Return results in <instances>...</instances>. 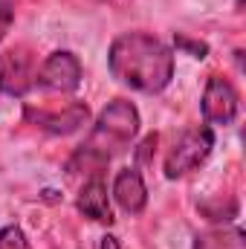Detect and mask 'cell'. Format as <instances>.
Segmentation results:
<instances>
[{
    "label": "cell",
    "mask_w": 246,
    "mask_h": 249,
    "mask_svg": "<svg viewBox=\"0 0 246 249\" xmlns=\"http://www.w3.org/2000/svg\"><path fill=\"white\" fill-rule=\"evenodd\" d=\"M107 67L116 81L139 93H159L174 78V53L148 32H122L113 38Z\"/></svg>",
    "instance_id": "cell-1"
},
{
    "label": "cell",
    "mask_w": 246,
    "mask_h": 249,
    "mask_svg": "<svg viewBox=\"0 0 246 249\" xmlns=\"http://www.w3.org/2000/svg\"><path fill=\"white\" fill-rule=\"evenodd\" d=\"M136 133H139V110L127 99H113L99 113L87 145L102 151L105 157H113L116 151H124L133 142Z\"/></svg>",
    "instance_id": "cell-2"
},
{
    "label": "cell",
    "mask_w": 246,
    "mask_h": 249,
    "mask_svg": "<svg viewBox=\"0 0 246 249\" xmlns=\"http://www.w3.org/2000/svg\"><path fill=\"white\" fill-rule=\"evenodd\" d=\"M211 148H214V130L209 124L188 127L183 136L171 145V151L165 157V177L168 180H180L185 174H191L194 168H200L209 160Z\"/></svg>",
    "instance_id": "cell-3"
},
{
    "label": "cell",
    "mask_w": 246,
    "mask_h": 249,
    "mask_svg": "<svg viewBox=\"0 0 246 249\" xmlns=\"http://www.w3.org/2000/svg\"><path fill=\"white\" fill-rule=\"evenodd\" d=\"M81 84V64L70 50H55L35 72V87L47 93H72Z\"/></svg>",
    "instance_id": "cell-4"
},
{
    "label": "cell",
    "mask_w": 246,
    "mask_h": 249,
    "mask_svg": "<svg viewBox=\"0 0 246 249\" xmlns=\"http://www.w3.org/2000/svg\"><path fill=\"white\" fill-rule=\"evenodd\" d=\"M23 119L53 136H67V133H75L81 124H87L90 119V107L84 102H70L61 110H47V107H32L26 105L23 107Z\"/></svg>",
    "instance_id": "cell-5"
},
{
    "label": "cell",
    "mask_w": 246,
    "mask_h": 249,
    "mask_svg": "<svg viewBox=\"0 0 246 249\" xmlns=\"http://www.w3.org/2000/svg\"><path fill=\"white\" fill-rule=\"evenodd\" d=\"M35 58L26 47H15L0 53V90L6 96H26L35 87Z\"/></svg>",
    "instance_id": "cell-6"
},
{
    "label": "cell",
    "mask_w": 246,
    "mask_h": 249,
    "mask_svg": "<svg viewBox=\"0 0 246 249\" xmlns=\"http://www.w3.org/2000/svg\"><path fill=\"white\" fill-rule=\"evenodd\" d=\"M241 110V96L223 75H209L203 90V119L209 124H232Z\"/></svg>",
    "instance_id": "cell-7"
},
{
    "label": "cell",
    "mask_w": 246,
    "mask_h": 249,
    "mask_svg": "<svg viewBox=\"0 0 246 249\" xmlns=\"http://www.w3.org/2000/svg\"><path fill=\"white\" fill-rule=\"evenodd\" d=\"M113 197L127 214H142L148 203V188L136 168H122L113 180Z\"/></svg>",
    "instance_id": "cell-8"
},
{
    "label": "cell",
    "mask_w": 246,
    "mask_h": 249,
    "mask_svg": "<svg viewBox=\"0 0 246 249\" xmlns=\"http://www.w3.org/2000/svg\"><path fill=\"white\" fill-rule=\"evenodd\" d=\"M78 212L96 223H113V212H110V200H107V186L102 177H87L84 188L78 191L75 200Z\"/></svg>",
    "instance_id": "cell-9"
},
{
    "label": "cell",
    "mask_w": 246,
    "mask_h": 249,
    "mask_svg": "<svg viewBox=\"0 0 246 249\" xmlns=\"http://www.w3.org/2000/svg\"><path fill=\"white\" fill-rule=\"evenodd\" d=\"M194 249H246V235L238 226L211 229L194 238Z\"/></svg>",
    "instance_id": "cell-10"
},
{
    "label": "cell",
    "mask_w": 246,
    "mask_h": 249,
    "mask_svg": "<svg viewBox=\"0 0 246 249\" xmlns=\"http://www.w3.org/2000/svg\"><path fill=\"white\" fill-rule=\"evenodd\" d=\"M110 157H105L102 151L84 145L81 151H75V157L67 162V171L70 174H87V177H102V171L107 168Z\"/></svg>",
    "instance_id": "cell-11"
},
{
    "label": "cell",
    "mask_w": 246,
    "mask_h": 249,
    "mask_svg": "<svg viewBox=\"0 0 246 249\" xmlns=\"http://www.w3.org/2000/svg\"><path fill=\"white\" fill-rule=\"evenodd\" d=\"M0 249H29L23 229L15 226V223H12V226H3V229H0Z\"/></svg>",
    "instance_id": "cell-12"
},
{
    "label": "cell",
    "mask_w": 246,
    "mask_h": 249,
    "mask_svg": "<svg viewBox=\"0 0 246 249\" xmlns=\"http://www.w3.org/2000/svg\"><path fill=\"white\" fill-rule=\"evenodd\" d=\"M177 47L185 50V53H191L194 58H206V55H209V47H206L203 41H191V38H185V35H177Z\"/></svg>",
    "instance_id": "cell-13"
},
{
    "label": "cell",
    "mask_w": 246,
    "mask_h": 249,
    "mask_svg": "<svg viewBox=\"0 0 246 249\" xmlns=\"http://www.w3.org/2000/svg\"><path fill=\"white\" fill-rule=\"evenodd\" d=\"M154 148H157V133H148V136H145V142L139 145V162H148Z\"/></svg>",
    "instance_id": "cell-14"
},
{
    "label": "cell",
    "mask_w": 246,
    "mask_h": 249,
    "mask_svg": "<svg viewBox=\"0 0 246 249\" xmlns=\"http://www.w3.org/2000/svg\"><path fill=\"white\" fill-rule=\"evenodd\" d=\"M12 18H15L12 6H9L6 0H0V38L6 35V29H9V23H12Z\"/></svg>",
    "instance_id": "cell-15"
},
{
    "label": "cell",
    "mask_w": 246,
    "mask_h": 249,
    "mask_svg": "<svg viewBox=\"0 0 246 249\" xmlns=\"http://www.w3.org/2000/svg\"><path fill=\"white\" fill-rule=\"evenodd\" d=\"M102 249H122V247H119V238L105 235V238H102Z\"/></svg>",
    "instance_id": "cell-16"
}]
</instances>
